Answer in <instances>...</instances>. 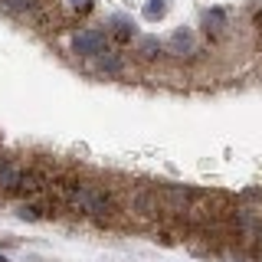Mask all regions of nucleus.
Masks as SVG:
<instances>
[{
    "label": "nucleus",
    "instance_id": "f257e3e1",
    "mask_svg": "<svg viewBox=\"0 0 262 262\" xmlns=\"http://www.w3.org/2000/svg\"><path fill=\"white\" fill-rule=\"evenodd\" d=\"M66 200H69L72 207H79L82 213H89V216H108L115 210L112 193L105 190V187H95V184H69Z\"/></svg>",
    "mask_w": 262,
    "mask_h": 262
},
{
    "label": "nucleus",
    "instance_id": "f03ea898",
    "mask_svg": "<svg viewBox=\"0 0 262 262\" xmlns=\"http://www.w3.org/2000/svg\"><path fill=\"white\" fill-rule=\"evenodd\" d=\"M72 53L82 56V59H95V56L108 53V33L98 27H85L72 36Z\"/></svg>",
    "mask_w": 262,
    "mask_h": 262
},
{
    "label": "nucleus",
    "instance_id": "7ed1b4c3",
    "mask_svg": "<svg viewBox=\"0 0 262 262\" xmlns=\"http://www.w3.org/2000/svg\"><path fill=\"white\" fill-rule=\"evenodd\" d=\"M23 177H27V167H23L20 161L7 158L4 164H0V190L4 193H16L23 184Z\"/></svg>",
    "mask_w": 262,
    "mask_h": 262
},
{
    "label": "nucleus",
    "instance_id": "20e7f679",
    "mask_svg": "<svg viewBox=\"0 0 262 262\" xmlns=\"http://www.w3.org/2000/svg\"><path fill=\"white\" fill-rule=\"evenodd\" d=\"M95 69L102 72V76H125L128 62H125V56H118V53H102V56H95Z\"/></svg>",
    "mask_w": 262,
    "mask_h": 262
},
{
    "label": "nucleus",
    "instance_id": "39448f33",
    "mask_svg": "<svg viewBox=\"0 0 262 262\" xmlns=\"http://www.w3.org/2000/svg\"><path fill=\"white\" fill-rule=\"evenodd\" d=\"M131 207L141 213V216H158L161 200H158V193H154V190H138L135 196H131Z\"/></svg>",
    "mask_w": 262,
    "mask_h": 262
},
{
    "label": "nucleus",
    "instance_id": "423d86ee",
    "mask_svg": "<svg viewBox=\"0 0 262 262\" xmlns=\"http://www.w3.org/2000/svg\"><path fill=\"white\" fill-rule=\"evenodd\" d=\"M167 53L170 56H190L193 53V33L190 30H174L167 39Z\"/></svg>",
    "mask_w": 262,
    "mask_h": 262
},
{
    "label": "nucleus",
    "instance_id": "0eeeda50",
    "mask_svg": "<svg viewBox=\"0 0 262 262\" xmlns=\"http://www.w3.org/2000/svg\"><path fill=\"white\" fill-rule=\"evenodd\" d=\"M161 53H164V46L154 36H141V39H138V56H141V59L154 62V59H161Z\"/></svg>",
    "mask_w": 262,
    "mask_h": 262
},
{
    "label": "nucleus",
    "instance_id": "6e6552de",
    "mask_svg": "<svg viewBox=\"0 0 262 262\" xmlns=\"http://www.w3.org/2000/svg\"><path fill=\"white\" fill-rule=\"evenodd\" d=\"M0 7L13 16H27V13L36 10V0H0Z\"/></svg>",
    "mask_w": 262,
    "mask_h": 262
},
{
    "label": "nucleus",
    "instance_id": "1a4fd4ad",
    "mask_svg": "<svg viewBox=\"0 0 262 262\" xmlns=\"http://www.w3.org/2000/svg\"><path fill=\"white\" fill-rule=\"evenodd\" d=\"M16 216L27 220V223H39V220H46L49 213H46V207H39V203H23V207L16 210Z\"/></svg>",
    "mask_w": 262,
    "mask_h": 262
},
{
    "label": "nucleus",
    "instance_id": "9d476101",
    "mask_svg": "<svg viewBox=\"0 0 262 262\" xmlns=\"http://www.w3.org/2000/svg\"><path fill=\"white\" fill-rule=\"evenodd\" d=\"M203 23H207V33L213 30V36H216V33L226 27V13L220 10V7H213V10H207V13H203Z\"/></svg>",
    "mask_w": 262,
    "mask_h": 262
},
{
    "label": "nucleus",
    "instance_id": "9b49d317",
    "mask_svg": "<svg viewBox=\"0 0 262 262\" xmlns=\"http://www.w3.org/2000/svg\"><path fill=\"white\" fill-rule=\"evenodd\" d=\"M115 27H118V30H115V36H118L121 43H128V39L135 36V23L125 20V16H115Z\"/></svg>",
    "mask_w": 262,
    "mask_h": 262
},
{
    "label": "nucleus",
    "instance_id": "f8f14e48",
    "mask_svg": "<svg viewBox=\"0 0 262 262\" xmlns=\"http://www.w3.org/2000/svg\"><path fill=\"white\" fill-rule=\"evenodd\" d=\"M164 13H167V0H147V4H144V16H147V20H161Z\"/></svg>",
    "mask_w": 262,
    "mask_h": 262
},
{
    "label": "nucleus",
    "instance_id": "ddd939ff",
    "mask_svg": "<svg viewBox=\"0 0 262 262\" xmlns=\"http://www.w3.org/2000/svg\"><path fill=\"white\" fill-rule=\"evenodd\" d=\"M66 4H69L76 13H89V10L95 7V0H66Z\"/></svg>",
    "mask_w": 262,
    "mask_h": 262
},
{
    "label": "nucleus",
    "instance_id": "4468645a",
    "mask_svg": "<svg viewBox=\"0 0 262 262\" xmlns=\"http://www.w3.org/2000/svg\"><path fill=\"white\" fill-rule=\"evenodd\" d=\"M0 262H7V256H4V252H0Z\"/></svg>",
    "mask_w": 262,
    "mask_h": 262
}]
</instances>
